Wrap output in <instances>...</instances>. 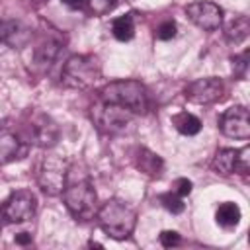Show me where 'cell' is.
Here are the masks:
<instances>
[{
    "mask_svg": "<svg viewBox=\"0 0 250 250\" xmlns=\"http://www.w3.org/2000/svg\"><path fill=\"white\" fill-rule=\"evenodd\" d=\"M25 152H27V146L18 135L10 131H0V166L23 158Z\"/></svg>",
    "mask_w": 250,
    "mask_h": 250,
    "instance_id": "obj_13",
    "label": "cell"
},
{
    "mask_svg": "<svg viewBox=\"0 0 250 250\" xmlns=\"http://www.w3.org/2000/svg\"><path fill=\"white\" fill-rule=\"evenodd\" d=\"M100 98L102 102L119 105L135 115L146 113L150 105L148 90L139 80H113L100 90Z\"/></svg>",
    "mask_w": 250,
    "mask_h": 250,
    "instance_id": "obj_2",
    "label": "cell"
},
{
    "mask_svg": "<svg viewBox=\"0 0 250 250\" xmlns=\"http://www.w3.org/2000/svg\"><path fill=\"white\" fill-rule=\"evenodd\" d=\"M158 199H160V203H162L170 213H182L184 207H186L184 201H182V197H180L176 191H174V193H162Z\"/></svg>",
    "mask_w": 250,
    "mask_h": 250,
    "instance_id": "obj_21",
    "label": "cell"
},
{
    "mask_svg": "<svg viewBox=\"0 0 250 250\" xmlns=\"http://www.w3.org/2000/svg\"><path fill=\"white\" fill-rule=\"evenodd\" d=\"M31 39V29L18 20H0V41L12 49H21Z\"/></svg>",
    "mask_w": 250,
    "mask_h": 250,
    "instance_id": "obj_12",
    "label": "cell"
},
{
    "mask_svg": "<svg viewBox=\"0 0 250 250\" xmlns=\"http://www.w3.org/2000/svg\"><path fill=\"white\" fill-rule=\"evenodd\" d=\"M225 94V84L221 78L207 76V78H197L188 84L186 88V100L197 105H207L215 104L223 98Z\"/></svg>",
    "mask_w": 250,
    "mask_h": 250,
    "instance_id": "obj_8",
    "label": "cell"
},
{
    "mask_svg": "<svg viewBox=\"0 0 250 250\" xmlns=\"http://www.w3.org/2000/svg\"><path fill=\"white\" fill-rule=\"evenodd\" d=\"M111 33L117 41H129L133 39L135 35V20H133V14H125V16H119L113 20L111 23Z\"/></svg>",
    "mask_w": 250,
    "mask_h": 250,
    "instance_id": "obj_20",
    "label": "cell"
},
{
    "mask_svg": "<svg viewBox=\"0 0 250 250\" xmlns=\"http://www.w3.org/2000/svg\"><path fill=\"white\" fill-rule=\"evenodd\" d=\"M172 125L182 133V135H197L201 131V121L189 111H180L172 117Z\"/></svg>",
    "mask_w": 250,
    "mask_h": 250,
    "instance_id": "obj_18",
    "label": "cell"
},
{
    "mask_svg": "<svg viewBox=\"0 0 250 250\" xmlns=\"http://www.w3.org/2000/svg\"><path fill=\"white\" fill-rule=\"evenodd\" d=\"M31 2H35V4H43V2H47V0H31Z\"/></svg>",
    "mask_w": 250,
    "mask_h": 250,
    "instance_id": "obj_30",
    "label": "cell"
},
{
    "mask_svg": "<svg viewBox=\"0 0 250 250\" xmlns=\"http://www.w3.org/2000/svg\"><path fill=\"white\" fill-rule=\"evenodd\" d=\"M234 160H236V150L234 148H219L217 154L213 156L211 168L221 176H229V174L234 172Z\"/></svg>",
    "mask_w": 250,
    "mask_h": 250,
    "instance_id": "obj_17",
    "label": "cell"
},
{
    "mask_svg": "<svg viewBox=\"0 0 250 250\" xmlns=\"http://www.w3.org/2000/svg\"><path fill=\"white\" fill-rule=\"evenodd\" d=\"M186 14L203 31H215L223 23V8L215 2H191L186 6Z\"/></svg>",
    "mask_w": 250,
    "mask_h": 250,
    "instance_id": "obj_10",
    "label": "cell"
},
{
    "mask_svg": "<svg viewBox=\"0 0 250 250\" xmlns=\"http://www.w3.org/2000/svg\"><path fill=\"white\" fill-rule=\"evenodd\" d=\"M66 172H68V164L64 158H61L59 154H51L43 160L39 174H37V184L39 188L47 193V195H59L64 189V182H66Z\"/></svg>",
    "mask_w": 250,
    "mask_h": 250,
    "instance_id": "obj_6",
    "label": "cell"
},
{
    "mask_svg": "<svg viewBox=\"0 0 250 250\" xmlns=\"http://www.w3.org/2000/svg\"><path fill=\"white\" fill-rule=\"evenodd\" d=\"M180 242H182V238H180V234H178L176 230H162V232H160V244H162L164 248L178 246Z\"/></svg>",
    "mask_w": 250,
    "mask_h": 250,
    "instance_id": "obj_26",
    "label": "cell"
},
{
    "mask_svg": "<svg viewBox=\"0 0 250 250\" xmlns=\"http://www.w3.org/2000/svg\"><path fill=\"white\" fill-rule=\"evenodd\" d=\"M25 137H27V143L35 146H41V148L53 146L59 141V125L47 113L33 109L27 113Z\"/></svg>",
    "mask_w": 250,
    "mask_h": 250,
    "instance_id": "obj_5",
    "label": "cell"
},
{
    "mask_svg": "<svg viewBox=\"0 0 250 250\" xmlns=\"http://www.w3.org/2000/svg\"><path fill=\"white\" fill-rule=\"evenodd\" d=\"M232 68H234V76L244 78L246 76V68H248V51H242L240 55L232 57Z\"/></svg>",
    "mask_w": 250,
    "mask_h": 250,
    "instance_id": "obj_24",
    "label": "cell"
},
{
    "mask_svg": "<svg viewBox=\"0 0 250 250\" xmlns=\"http://www.w3.org/2000/svg\"><path fill=\"white\" fill-rule=\"evenodd\" d=\"M100 229L115 238V240H125L133 234L135 227H137V213L135 209L121 201V199H107L98 211H96Z\"/></svg>",
    "mask_w": 250,
    "mask_h": 250,
    "instance_id": "obj_3",
    "label": "cell"
},
{
    "mask_svg": "<svg viewBox=\"0 0 250 250\" xmlns=\"http://www.w3.org/2000/svg\"><path fill=\"white\" fill-rule=\"evenodd\" d=\"M66 6H70V8H80L82 4H84V0H62Z\"/></svg>",
    "mask_w": 250,
    "mask_h": 250,
    "instance_id": "obj_29",
    "label": "cell"
},
{
    "mask_svg": "<svg viewBox=\"0 0 250 250\" xmlns=\"http://www.w3.org/2000/svg\"><path fill=\"white\" fill-rule=\"evenodd\" d=\"M135 113L119 107V105H113V104H105L102 102V105L96 109V119L100 123V127L107 133H121L125 131L127 125H131Z\"/></svg>",
    "mask_w": 250,
    "mask_h": 250,
    "instance_id": "obj_11",
    "label": "cell"
},
{
    "mask_svg": "<svg viewBox=\"0 0 250 250\" xmlns=\"http://www.w3.org/2000/svg\"><path fill=\"white\" fill-rule=\"evenodd\" d=\"M219 129L225 137L246 141L250 139V115L244 105H232L219 117Z\"/></svg>",
    "mask_w": 250,
    "mask_h": 250,
    "instance_id": "obj_9",
    "label": "cell"
},
{
    "mask_svg": "<svg viewBox=\"0 0 250 250\" xmlns=\"http://www.w3.org/2000/svg\"><path fill=\"white\" fill-rule=\"evenodd\" d=\"M59 51H61V45H59L57 41H43V43L35 49V53H33L35 66H37V68H41V70L49 68V66L55 62V59H57Z\"/></svg>",
    "mask_w": 250,
    "mask_h": 250,
    "instance_id": "obj_16",
    "label": "cell"
},
{
    "mask_svg": "<svg viewBox=\"0 0 250 250\" xmlns=\"http://www.w3.org/2000/svg\"><path fill=\"white\" fill-rule=\"evenodd\" d=\"M62 84L76 90H86L102 78L100 59L94 55H72L62 66Z\"/></svg>",
    "mask_w": 250,
    "mask_h": 250,
    "instance_id": "obj_4",
    "label": "cell"
},
{
    "mask_svg": "<svg viewBox=\"0 0 250 250\" xmlns=\"http://www.w3.org/2000/svg\"><path fill=\"white\" fill-rule=\"evenodd\" d=\"M88 8L96 16H105L115 8V0H88Z\"/></svg>",
    "mask_w": 250,
    "mask_h": 250,
    "instance_id": "obj_23",
    "label": "cell"
},
{
    "mask_svg": "<svg viewBox=\"0 0 250 250\" xmlns=\"http://www.w3.org/2000/svg\"><path fill=\"white\" fill-rule=\"evenodd\" d=\"M16 242H18V244H27V242H31V234L20 232V234H16Z\"/></svg>",
    "mask_w": 250,
    "mask_h": 250,
    "instance_id": "obj_28",
    "label": "cell"
},
{
    "mask_svg": "<svg viewBox=\"0 0 250 250\" xmlns=\"http://www.w3.org/2000/svg\"><path fill=\"white\" fill-rule=\"evenodd\" d=\"M37 197L31 189H18L10 193V197L2 205V217L8 223H25L35 215Z\"/></svg>",
    "mask_w": 250,
    "mask_h": 250,
    "instance_id": "obj_7",
    "label": "cell"
},
{
    "mask_svg": "<svg viewBox=\"0 0 250 250\" xmlns=\"http://www.w3.org/2000/svg\"><path fill=\"white\" fill-rule=\"evenodd\" d=\"M2 219H4V217H2V211H0V230H2Z\"/></svg>",
    "mask_w": 250,
    "mask_h": 250,
    "instance_id": "obj_31",
    "label": "cell"
},
{
    "mask_svg": "<svg viewBox=\"0 0 250 250\" xmlns=\"http://www.w3.org/2000/svg\"><path fill=\"white\" fill-rule=\"evenodd\" d=\"M176 23L174 21H162L158 27H156V39H160V41H168V39H172V37H176Z\"/></svg>",
    "mask_w": 250,
    "mask_h": 250,
    "instance_id": "obj_25",
    "label": "cell"
},
{
    "mask_svg": "<svg viewBox=\"0 0 250 250\" xmlns=\"http://www.w3.org/2000/svg\"><path fill=\"white\" fill-rule=\"evenodd\" d=\"M62 199L68 213L78 221H88L96 213V191L86 172L68 166Z\"/></svg>",
    "mask_w": 250,
    "mask_h": 250,
    "instance_id": "obj_1",
    "label": "cell"
},
{
    "mask_svg": "<svg viewBox=\"0 0 250 250\" xmlns=\"http://www.w3.org/2000/svg\"><path fill=\"white\" fill-rule=\"evenodd\" d=\"M174 191H176L180 197L189 195V193H191V182H189L188 178H178V180L174 182Z\"/></svg>",
    "mask_w": 250,
    "mask_h": 250,
    "instance_id": "obj_27",
    "label": "cell"
},
{
    "mask_svg": "<svg viewBox=\"0 0 250 250\" xmlns=\"http://www.w3.org/2000/svg\"><path fill=\"white\" fill-rule=\"evenodd\" d=\"M250 148L248 146H242L240 150H236V160H234V172L238 174H248V168H250Z\"/></svg>",
    "mask_w": 250,
    "mask_h": 250,
    "instance_id": "obj_22",
    "label": "cell"
},
{
    "mask_svg": "<svg viewBox=\"0 0 250 250\" xmlns=\"http://www.w3.org/2000/svg\"><path fill=\"white\" fill-rule=\"evenodd\" d=\"M248 33H250V20H248L246 16H238V18L232 20L230 25L227 27L225 37H227L229 43L238 45V43H242V41L248 37Z\"/></svg>",
    "mask_w": 250,
    "mask_h": 250,
    "instance_id": "obj_19",
    "label": "cell"
},
{
    "mask_svg": "<svg viewBox=\"0 0 250 250\" xmlns=\"http://www.w3.org/2000/svg\"><path fill=\"white\" fill-rule=\"evenodd\" d=\"M240 207L232 201H225L219 205L217 213H215V219H217V225L223 227V229H234L238 223H240Z\"/></svg>",
    "mask_w": 250,
    "mask_h": 250,
    "instance_id": "obj_15",
    "label": "cell"
},
{
    "mask_svg": "<svg viewBox=\"0 0 250 250\" xmlns=\"http://www.w3.org/2000/svg\"><path fill=\"white\" fill-rule=\"evenodd\" d=\"M135 166L143 174H146L148 178H158L162 174V170H164V160L156 152L141 146L137 150V156H135Z\"/></svg>",
    "mask_w": 250,
    "mask_h": 250,
    "instance_id": "obj_14",
    "label": "cell"
}]
</instances>
